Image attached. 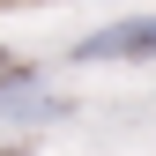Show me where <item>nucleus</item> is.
Returning <instances> with one entry per match:
<instances>
[{
	"label": "nucleus",
	"mask_w": 156,
	"mask_h": 156,
	"mask_svg": "<svg viewBox=\"0 0 156 156\" xmlns=\"http://www.w3.org/2000/svg\"><path fill=\"white\" fill-rule=\"evenodd\" d=\"M74 60H156V15H134V23H112L74 45Z\"/></svg>",
	"instance_id": "f257e3e1"
}]
</instances>
